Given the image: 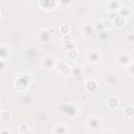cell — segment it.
Masks as SVG:
<instances>
[{
    "label": "cell",
    "mask_w": 134,
    "mask_h": 134,
    "mask_svg": "<svg viewBox=\"0 0 134 134\" xmlns=\"http://www.w3.org/2000/svg\"><path fill=\"white\" fill-rule=\"evenodd\" d=\"M31 83V79L28 74H20L16 77L14 82V88L18 92H25Z\"/></svg>",
    "instance_id": "cell-1"
},
{
    "label": "cell",
    "mask_w": 134,
    "mask_h": 134,
    "mask_svg": "<svg viewBox=\"0 0 134 134\" xmlns=\"http://www.w3.org/2000/svg\"><path fill=\"white\" fill-rule=\"evenodd\" d=\"M60 111L62 114L68 116L70 118H73L79 114L80 108L75 103L67 102V103H63L60 105Z\"/></svg>",
    "instance_id": "cell-2"
},
{
    "label": "cell",
    "mask_w": 134,
    "mask_h": 134,
    "mask_svg": "<svg viewBox=\"0 0 134 134\" xmlns=\"http://www.w3.org/2000/svg\"><path fill=\"white\" fill-rule=\"evenodd\" d=\"M100 125H102V119L97 115H91L86 120V127H87V129L89 131H92V132L97 131L99 129Z\"/></svg>",
    "instance_id": "cell-3"
},
{
    "label": "cell",
    "mask_w": 134,
    "mask_h": 134,
    "mask_svg": "<svg viewBox=\"0 0 134 134\" xmlns=\"http://www.w3.org/2000/svg\"><path fill=\"white\" fill-rule=\"evenodd\" d=\"M51 32L49 30V28H42L39 30L38 35H37V40L41 43V44H47L51 42Z\"/></svg>",
    "instance_id": "cell-4"
},
{
    "label": "cell",
    "mask_w": 134,
    "mask_h": 134,
    "mask_svg": "<svg viewBox=\"0 0 134 134\" xmlns=\"http://www.w3.org/2000/svg\"><path fill=\"white\" fill-rule=\"evenodd\" d=\"M59 5L58 0H39V6L45 12H52Z\"/></svg>",
    "instance_id": "cell-5"
},
{
    "label": "cell",
    "mask_w": 134,
    "mask_h": 134,
    "mask_svg": "<svg viewBox=\"0 0 134 134\" xmlns=\"http://www.w3.org/2000/svg\"><path fill=\"white\" fill-rule=\"evenodd\" d=\"M86 59H87V62L90 64V65H96L100 62L102 60V54H100V51L99 50H96V49H93V50H90L88 51L87 55H86Z\"/></svg>",
    "instance_id": "cell-6"
},
{
    "label": "cell",
    "mask_w": 134,
    "mask_h": 134,
    "mask_svg": "<svg viewBox=\"0 0 134 134\" xmlns=\"http://www.w3.org/2000/svg\"><path fill=\"white\" fill-rule=\"evenodd\" d=\"M61 42L63 45V48L68 50L71 48H75V43H74V39L70 34H66V35H62L61 37Z\"/></svg>",
    "instance_id": "cell-7"
},
{
    "label": "cell",
    "mask_w": 134,
    "mask_h": 134,
    "mask_svg": "<svg viewBox=\"0 0 134 134\" xmlns=\"http://www.w3.org/2000/svg\"><path fill=\"white\" fill-rule=\"evenodd\" d=\"M69 75H71L74 81L81 82L83 80V76H84V70H83L82 66H80V65L71 66V70H70V74Z\"/></svg>",
    "instance_id": "cell-8"
},
{
    "label": "cell",
    "mask_w": 134,
    "mask_h": 134,
    "mask_svg": "<svg viewBox=\"0 0 134 134\" xmlns=\"http://www.w3.org/2000/svg\"><path fill=\"white\" fill-rule=\"evenodd\" d=\"M55 64H57V60H55V58L52 57V55H47V57H45V58L42 60V63H41L42 67H43L45 70H48V71L54 69V68H55Z\"/></svg>",
    "instance_id": "cell-9"
},
{
    "label": "cell",
    "mask_w": 134,
    "mask_h": 134,
    "mask_svg": "<svg viewBox=\"0 0 134 134\" xmlns=\"http://www.w3.org/2000/svg\"><path fill=\"white\" fill-rule=\"evenodd\" d=\"M55 68L62 75H69L71 70V65L68 64L66 61H57Z\"/></svg>",
    "instance_id": "cell-10"
},
{
    "label": "cell",
    "mask_w": 134,
    "mask_h": 134,
    "mask_svg": "<svg viewBox=\"0 0 134 134\" xmlns=\"http://www.w3.org/2000/svg\"><path fill=\"white\" fill-rule=\"evenodd\" d=\"M120 0H108L106 3V9L111 14H116L121 7Z\"/></svg>",
    "instance_id": "cell-11"
},
{
    "label": "cell",
    "mask_w": 134,
    "mask_h": 134,
    "mask_svg": "<svg viewBox=\"0 0 134 134\" xmlns=\"http://www.w3.org/2000/svg\"><path fill=\"white\" fill-rule=\"evenodd\" d=\"M114 17L111 18L112 19V22H113V27H116L118 29H121L125 27V25L127 24V19L120 15H118L117 13L116 14H113Z\"/></svg>",
    "instance_id": "cell-12"
},
{
    "label": "cell",
    "mask_w": 134,
    "mask_h": 134,
    "mask_svg": "<svg viewBox=\"0 0 134 134\" xmlns=\"http://www.w3.org/2000/svg\"><path fill=\"white\" fill-rule=\"evenodd\" d=\"M105 105H106L109 109L114 110V109H116V108L119 106V98H118L117 96L111 95V96H109V97L106 99Z\"/></svg>",
    "instance_id": "cell-13"
},
{
    "label": "cell",
    "mask_w": 134,
    "mask_h": 134,
    "mask_svg": "<svg viewBox=\"0 0 134 134\" xmlns=\"http://www.w3.org/2000/svg\"><path fill=\"white\" fill-rule=\"evenodd\" d=\"M116 60H117V63H118L120 66H125V67H126V66H127V65L132 61V59H131L130 54L125 53V52L119 53V54L117 55Z\"/></svg>",
    "instance_id": "cell-14"
},
{
    "label": "cell",
    "mask_w": 134,
    "mask_h": 134,
    "mask_svg": "<svg viewBox=\"0 0 134 134\" xmlns=\"http://www.w3.org/2000/svg\"><path fill=\"white\" fill-rule=\"evenodd\" d=\"M85 89L87 92H94L98 89V83L93 79H89L85 82Z\"/></svg>",
    "instance_id": "cell-15"
},
{
    "label": "cell",
    "mask_w": 134,
    "mask_h": 134,
    "mask_svg": "<svg viewBox=\"0 0 134 134\" xmlns=\"http://www.w3.org/2000/svg\"><path fill=\"white\" fill-rule=\"evenodd\" d=\"M69 132L67 126L65 124H62V122H58L53 126L52 128V133L53 134H67Z\"/></svg>",
    "instance_id": "cell-16"
},
{
    "label": "cell",
    "mask_w": 134,
    "mask_h": 134,
    "mask_svg": "<svg viewBox=\"0 0 134 134\" xmlns=\"http://www.w3.org/2000/svg\"><path fill=\"white\" fill-rule=\"evenodd\" d=\"M10 54V48L6 44H0V59L7 61Z\"/></svg>",
    "instance_id": "cell-17"
},
{
    "label": "cell",
    "mask_w": 134,
    "mask_h": 134,
    "mask_svg": "<svg viewBox=\"0 0 134 134\" xmlns=\"http://www.w3.org/2000/svg\"><path fill=\"white\" fill-rule=\"evenodd\" d=\"M82 32H83L84 36L90 37V36H92V35L95 32V30H94V27H93L92 24H85V25L82 27Z\"/></svg>",
    "instance_id": "cell-18"
},
{
    "label": "cell",
    "mask_w": 134,
    "mask_h": 134,
    "mask_svg": "<svg viewBox=\"0 0 134 134\" xmlns=\"http://www.w3.org/2000/svg\"><path fill=\"white\" fill-rule=\"evenodd\" d=\"M66 58L69 61H75L79 58V51L76 50V48H71L66 50Z\"/></svg>",
    "instance_id": "cell-19"
},
{
    "label": "cell",
    "mask_w": 134,
    "mask_h": 134,
    "mask_svg": "<svg viewBox=\"0 0 134 134\" xmlns=\"http://www.w3.org/2000/svg\"><path fill=\"white\" fill-rule=\"evenodd\" d=\"M122 115H125L126 117H132L134 115V107L132 105H127L122 108Z\"/></svg>",
    "instance_id": "cell-20"
},
{
    "label": "cell",
    "mask_w": 134,
    "mask_h": 134,
    "mask_svg": "<svg viewBox=\"0 0 134 134\" xmlns=\"http://www.w3.org/2000/svg\"><path fill=\"white\" fill-rule=\"evenodd\" d=\"M117 14H118V15H120V16H122V17H125V18L127 19L128 17H130V16H131L132 12H131V9H130V7H129V6L121 5V7H120V8H119V10L117 12Z\"/></svg>",
    "instance_id": "cell-21"
},
{
    "label": "cell",
    "mask_w": 134,
    "mask_h": 134,
    "mask_svg": "<svg viewBox=\"0 0 134 134\" xmlns=\"http://www.w3.org/2000/svg\"><path fill=\"white\" fill-rule=\"evenodd\" d=\"M102 24H103L104 30H110L113 28V22L111 18H104L102 20Z\"/></svg>",
    "instance_id": "cell-22"
},
{
    "label": "cell",
    "mask_w": 134,
    "mask_h": 134,
    "mask_svg": "<svg viewBox=\"0 0 134 134\" xmlns=\"http://www.w3.org/2000/svg\"><path fill=\"white\" fill-rule=\"evenodd\" d=\"M12 118V113L8 110H1L0 111V119L3 121H8Z\"/></svg>",
    "instance_id": "cell-23"
},
{
    "label": "cell",
    "mask_w": 134,
    "mask_h": 134,
    "mask_svg": "<svg viewBox=\"0 0 134 134\" xmlns=\"http://www.w3.org/2000/svg\"><path fill=\"white\" fill-rule=\"evenodd\" d=\"M59 31L62 35H66V34H70V26L67 24H62L59 27Z\"/></svg>",
    "instance_id": "cell-24"
},
{
    "label": "cell",
    "mask_w": 134,
    "mask_h": 134,
    "mask_svg": "<svg viewBox=\"0 0 134 134\" xmlns=\"http://www.w3.org/2000/svg\"><path fill=\"white\" fill-rule=\"evenodd\" d=\"M126 71H127V73H128L130 76H133V74H134V64H133V61H131V62L126 66Z\"/></svg>",
    "instance_id": "cell-25"
},
{
    "label": "cell",
    "mask_w": 134,
    "mask_h": 134,
    "mask_svg": "<svg viewBox=\"0 0 134 134\" xmlns=\"http://www.w3.org/2000/svg\"><path fill=\"white\" fill-rule=\"evenodd\" d=\"M18 132L21 133V134H26V133H29L30 130H29L28 126H26V125L23 124V125H20V126H19V128H18Z\"/></svg>",
    "instance_id": "cell-26"
},
{
    "label": "cell",
    "mask_w": 134,
    "mask_h": 134,
    "mask_svg": "<svg viewBox=\"0 0 134 134\" xmlns=\"http://www.w3.org/2000/svg\"><path fill=\"white\" fill-rule=\"evenodd\" d=\"M93 27H94V30L95 31H100V30H104V28H103V24H102V21L100 20H97V21H95L93 24Z\"/></svg>",
    "instance_id": "cell-27"
},
{
    "label": "cell",
    "mask_w": 134,
    "mask_h": 134,
    "mask_svg": "<svg viewBox=\"0 0 134 134\" xmlns=\"http://www.w3.org/2000/svg\"><path fill=\"white\" fill-rule=\"evenodd\" d=\"M126 41H127L130 45H133V44H134V34H133V32H129V34L126 36Z\"/></svg>",
    "instance_id": "cell-28"
},
{
    "label": "cell",
    "mask_w": 134,
    "mask_h": 134,
    "mask_svg": "<svg viewBox=\"0 0 134 134\" xmlns=\"http://www.w3.org/2000/svg\"><path fill=\"white\" fill-rule=\"evenodd\" d=\"M116 81H117V77L115 75H108L106 77V82L109 83V84H115Z\"/></svg>",
    "instance_id": "cell-29"
},
{
    "label": "cell",
    "mask_w": 134,
    "mask_h": 134,
    "mask_svg": "<svg viewBox=\"0 0 134 134\" xmlns=\"http://www.w3.org/2000/svg\"><path fill=\"white\" fill-rule=\"evenodd\" d=\"M6 70V61L0 59V72H3Z\"/></svg>",
    "instance_id": "cell-30"
},
{
    "label": "cell",
    "mask_w": 134,
    "mask_h": 134,
    "mask_svg": "<svg viewBox=\"0 0 134 134\" xmlns=\"http://www.w3.org/2000/svg\"><path fill=\"white\" fill-rule=\"evenodd\" d=\"M59 2H60L62 5H65V6H67V5H70V4H72V3L74 2V0H59Z\"/></svg>",
    "instance_id": "cell-31"
},
{
    "label": "cell",
    "mask_w": 134,
    "mask_h": 134,
    "mask_svg": "<svg viewBox=\"0 0 134 134\" xmlns=\"http://www.w3.org/2000/svg\"><path fill=\"white\" fill-rule=\"evenodd\" d=\"M13 131L10 130V129H2V130H0V134H2V133H12Z\"/></svg>",
    "instance_id": "cell-32"
},
{
    "label": "cell",
    "mask_w": 134,
    "mask_h": 134,
    "mask_svg": "<svg viewBox=\"0 0 134 134\" xmlns=\"http://www.w3.org/2000/svg\"><path fill=\"white\" fill-rule=\"evenodd\" d=\"M0 19H1V12H0Z\"/></svg>",
    "instance_id": "cell-33"
},
{
    "label": "cell",
    "mask_w": 134,
    "mask_h": 134,
    "mask_svg": "<svg viewBox=\"0 0 134 134\" xmlns=\"http://www.w3.org/2000/svg\"><path fill=\"white\" fill-rule=\"evenodd\" d=\"M0 98H1V93H0Z\"/></svg>",
    "instance_id": "cell-34"
},
{
    "label": "cell",
    "mask_w": 134,
    "mask_h": 134,
    "mask_svg": "<svg viewBox=\"0 0 134 134\" xmlns=\"http://www.w3.org/2000/svg\"><path fill=\"white\" fill-rule=\"evenodd\" d=\"M0 111H1V110H0Z\"/></svg>",
    "instance_id": "cell-35"
},
{
    "label": "cell",
    "mask_w": 134,
    "mask_h": 134,
    "mask_svg": "<svg viewBox=\"0 0 134 134\" xmlns=\"http://www.w3.org/2000/svg\"><path fill=\"white\" fill-rule=\"evenodd\" d=\"M58 1H59V0H58Z\"/></svg>",
    "instance_id": "cell-36"
}]
</instances>
